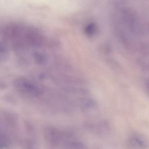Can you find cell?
Instances as JSON below:
<instances>
[{"mask_svg": "<svg viewBox=\"0 0 149 149\" xmlns=\"http://www.w3.org/2000/svg\"><path fill=\"white\" fill-rule=\"evenodd\" d=\"M15 85L22 91L35 96L41 93V91L36 85L25 79L20 78L16 80Z\"/></svg>", "mask_w": 149, "mask_h": 149, "instance_id": "obj_1", "label": "cell"}, {"mask_svg": "<svg viewBox=\"0 0 149 149\" xmlns=\"http://www.w3.org/2000/svg\"><path fill=\"white\" fill-rule=\"evenodd\" d=\"M145 86L146 91L149 97V79H147L146 81Z\"/></svg>", "mask_w": 149, "mask_h": 149, "instance_id": "obj_4", "label": "cell"}, {"mask_svg": "<svg viewBox=\"0 0 149 149\" xmlns=\"http://www.w3.org/2000/svg\"><path fill=\"white\" fill-rule=\"evenodd\" d=\"M129 143L130 145L135 149H144L148 146L145 138L138 133H134L130 136L129 138Z\"/></svg>", "mask_w": 149, "mask_h": 149, "instance_id": "obj_2", "label": "cell"}, {"mask_svg": "<svg viewBox=\"0 0 149 149\" xmlns=\"http://www.w3.org/2000/svg\"><path fill=\"white\" fill-rule=\"evenodd\" d=\"M97 31V27L95 24L93 23H90L85 28L86 34L90 36H92L95 34Z\"/></svg>", "mask_w": 149, "mask_h": 149, "instance_id": "obj_3", "label": "cell"}]
</instances>
